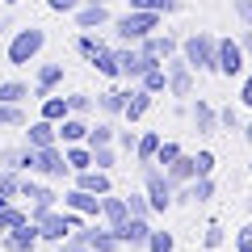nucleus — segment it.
Segmentation results:
<instances>
[{"label":"nucleus","mask_w":252,"mask_h":252,"mask_svg":"<svg viewBox=\"0 0 252 252\" xmlns=\"http://www.w3.org/2000/svg\"><path fill=\"white\" fill-rule=\"evenodd\" d=\"M46 46V30L42 26H21L17 34L9 38V46H4V59L13 63V67H30V63L42 55Z\"/></svg>","instance_id":"1"},{"label":"nucleus","mask_w":252,"mask_h":252,"mask_svg":"<svg viewBox=\"0 0 252 252\" xmlns=\"http://www.w3.org/2000/svg\"><path fill=\"white\" fill-rule=\"evenodd\" d=\"M215 34H206V30H193L189 38H181V59L193 67V72H215Z\"/></svg>","instance_id":"2"},{"label":"nucleus","mask_w":252,"mask_h":252,"mask_svg":"<svg viewBox=\"0 0 252 252\" xmlns=\"http://www.w3.org/2000/svg\"><path fill=\"white\" fill-rule=\"evenodd\" d=\"M160 21H164L160 13H143V9H126L122 17H114V21H109V26H114V34L122 38V42H130V46H135L139 38H147V34H152V30H160Z\"/></svg>","instance_id":"3"},{"label":"nucleus","mask_w":252,"mask_h":252,"mask_svg":"<svg viewBox=\"0 0 252 252\" xmlns=\"http://www.w3.org/2000/svg\"><path fill=\"white\" fill-rule=\"evenodd\" d=\"M30 177H42V181H63L72 177V168H67V160H63V147L51 143V147H30Z\"/></svg>","instance_id":"4"},{"label":"nucleus","mask_w":252,"mask_h":252,"mask_svg":"<svg viewBox=\"0 0 252 252\" xmlns=\"http://www.w3.org/2000/svg\"><path fill=\"white\" fill-rule=\"evenodd\" d=\"M143 198L152 206V215H164L172 206V185L164 177V168H156V164H143Z\"/></svg>","instance_id":"5"},{"label":"nucleus","mask_w":252,"mask_h":252,"mask_svg":"<svg viewBox=\"0 0 252 252\" xmlns=\"http://www.w3.org/2000/svg\"><path fill=\"white\" fill-rule=\"evenodd\" d=\"M244 51H240V42L235 38H219L215 42V72L219 76H227V80H240L244 76Z\"/></svg>","instance_id":"6"},{"label":"nucleus","mask_w":252,"mask_h":252,"mask_svg":"<svg viewBox=\"0 0 252 252\" xmlns=\"http://www.w3.org/2000/svg\"><path fill=\"white\" fill-rule=\"evenodd\" d=\"M164 76H168V93H172V97H193V76H198V72L181 59V51L164 59Z\"/></svg>","instance_id":"7"},{"label":"nucleus","mask_w":252,"mask_h":252,"mask_svg":"<svg viewBox=\"0 0 252 252\" xmlns=\"http://www.w3.org/2000/svg\"><path fill=\"white\" fill-rule=\"evenodd\" d=\"M114 55H118V76H122V80H130V84H135L139 76H143L147 67L156 63V59H147V55L139 51V46H130V42L114 46Z\"/></svg>","instance_id":"8"},{"label":"nucleus","mask_w":252,"mask_h":252,"mask_svg":"<svg viewBox=\"0 0 252 252\" xmlns=\"http://www.w3.org/2000/svg\"><path fill=\"white\" fill-rule=\"evenodd\" d=\"M38 223H17L13 231H4V244H0V252H30V248H38Z\"/></svg>","instance_id":"9"},{"label":"nucleus","mask_w":252,"mask_h":252,"mask_svg":"<svg viewBox=\"0 0 252 252\" xmlns=\"http://www.w3.org/2000/svg\"><path fill=\"white\" fill-rule=\"evenodd\" d=\"M139 51H143L147 55V59H156V63H164V59H168V55H177V38H172V34H160V30H152V34H147V38H139Z\"/></svg>","instance_id":"10"},{"label":"nucleus","mask_w":252,"mask_h":252,"mask_svg":"<svg viewBox=\"0 0 252 252\" xmlns=\"http://www.w3.org/2000/svg\"><path fill=\"white\" fill-rule=\"evenodd\" d=\"M63 198V206L67 210H76V215H84V219H101V198L97 193H84V189H67V193H59Z\"/></svg>","instance_id":"11"},{"label":"nucleus","mask_w":252,"mask_h":252,"mask_svg":"<svg viewBox=\"0 0 252 252\" xmlns=\"http://www.w3.org/2000/svg\"><path fill=\"white\" fill-rule=\"evenodd\" d=\"M189 118H193V130H198V135H219V109L210 105L206 97H198V101H193Z\"/></svg>","instance_id":"12"},{"label":"nucleus","mask_w":252,"mask_h":252,"mask_svg":"<svg viewBox=\"0 0 252 252\" xmlns=\"http://www.w3.org/2000/svg\"><path fill=\"white\" fill-rule=\"evenodd\" d=\"M126 219H130V210H126V198H118L114 189H109V193H101V223L118 231Z\"/></svg>","instance_id":"13"},{"label":"nucleus","mask_w":252,"mask_h":252,"mask_svg":"<svg viewBox=\"0 0 252 252\" xmlns=\"http://www.w3.org/2000/svg\"><path fill=\"white\" fill-rule=\"evenodd\" d=\"M76 177V189H84V193H109V189H114V177H109L105 168H84V172H72Z\"/></svg>","instance_id":"14"},{"label":"nucleus","mask_w":252,"mask_h":252,"mask_svg":"<svg viewBox=\"0 0 252 252\" xmlns=\"http://www.w3.org/2000/svg\"><path fill=\"white\" fill-rule=\"evenodd\" d=\"M55 84H63V63H42L34 76V89H30V97L42 101L46 93H55Z\"/></svg>","instance_id":"15"},{"label":"nucleus","mask_w":252,"mask_h":252,"mask_svg":"<svg viewBox=\"0 0 252 252\" xmlns=\"http://www.w3.org/2000/svg\"><path fill=\"white\" fill-rule=\"evenodd\" d=\"M72 17H76V30H105L114 21L109 17V4H80Z\"/></svg>","instance_id":"16"},{"label":"nucleus","mask_w":252,"mask_h":252,"mask_svg":"<svg viewBox=\"0 0 252 252\" xmlns=\"http://www.w3.org/2000/svg\"><path fill=\"white\" fill-rule=\"evenodd\" d=\"M152 93L147 89H139V84H130V89H126V105H122V118L126 122H139V118L147 114V109H152Z\"/></svg>","instance_id":"17"},{"label":"nucleus","mask_w":252,"mask_h":252,"mask_svg":"<svg viewBox=\"0 0 252 252\" xmlns=\"http://www.w3.org/2000/svg\"><path fill=\"white\" fill-rule=\"evenodd\" d=\"M147 231H152V219H126L118 227V240H122V248H143Z\"/></svg>","instance_id":"18"},{"label":"nucleus","mask_w":252,"mask_h":252,"mask_svg":"<svg viewBox=\"0 0 252 252\" xmlns=\"http://www.w3.org/2000/svg\"><path fill=\"white\" fill-rule=\"evenodd\" d=\"M51 143H59L55 139V122H46V118L26 122V147H51Z\"/></svg>","instance_id":"19"},{"label":"nucleus","mask_w":252,"mask_h":252,"mask_svg":"<svg viewBox=\"0 0 252 252\" xmlns=\"http://www.w3.org/2000/svg\"><path fill=\"white\" fill-rule=\"evenodd\" d=\"M89 252H122V240L114 227H89Z\"/></svg>","instance_id":"20"},{"label":"nucleus","mask_w":252,"mask_h":252,"mask_svg":"<svg viewBox=\"0 0 252 252\" xmlns=\"http://www.w3.org/2000/svg\"><path fill=\"white\" fill-rule=\"evenodd\" d=\"M93 105H97V109H101L105 118H122L126 93H122V89H105V93H97V97H93Z\"/></svg>","instance_id":"21"},{"label":"nucleus","mask_w":252,"mask_h":252,"mask_svg":"<svg viewBox=\"0 0 252 252\" xmlns=\"http://www.w3.org/2000/svg\"><path fill=\"white\" fill-rule=\"evenodd\" d=\"M139 89H147L152 93V97H160V93H168V76H164V63H152V67H147L143 76H139Z\"/></svg>","instance_id":"22"},{"label":"nucleus","mask_w":252,"mask_h":252,"mask_svg":"<svg viewBox=\"0 0 252 252\" xmlns=\"http://www.w3.org/2000/svg\"><path fill=\"white\" fill-rule=\"evenodd\" d=\"M59 147H63V160H67V168H72V172L93 168V152L84 143H59Z\"/></svg>","instance_id":"23"},{"label":"nucleus","mask_w":252,"mask_h":252,"mask_svg":"<svg viewBox=\"0 0 252 252\" xmlns=\"http://www.w3.org/2000/svg\"><path fill=\"white\" fill-rule=\"evenodd\" d=\"M160 130H143V135H139V143H135V160L139 164H152L156 160V147H160Z\"/></svg>","instance_id":"24"},{"label":"nucleus","mask_w":252,"mask_h":252,"mask_svg":"<svg viewBox=\"0 0 252 252\" xmlns=\"http://www.w3.org/2000/svg\"><path fill=\"white\" fill-rule=\"evenodd\" d=\"M93 67H97L101 76H109V80H118V55H114V46H101L97 55H93Z\"/></svg>","instance_id":"25"},{"label":"nucleus","mask_w":252,"mask_h":252,"mask_svg":"<svg viewBox=\"0 0 252 252\" xmlns=\"http://www.w3.org/2000/svg\"><path fill=\"white\" fill-rule=\"evenodd\" d=\"M38 105H42V114H38V118H46V122H59V118H67V97H55V93H46Z\"/></svg>","instance_id":"26"},{"label":"nucleus","mask_w":252,"mask_h":252,"mask_svg":"<svg viewBox=\"0 0 252 252\" xmlns=\"http://www.w3.org/2000/svg\"><path fill=\"white\" fill-rule=\"evenodd\" d=\"M130 9H143V13H181L185 9V0H130Z\"/></svg>","instance_id":"27"},{"label":"nucleus","mask_w":252,"mask_h":252,"mask_svg":"<svg viewBox=\"0 0 252 252\" xmlns=\"http://www.w3.org/2000/svg\"><path fill=\"white\" fill-rule=\"evenodd\" d=\"M26 97H30V84H21V80H4L0 84V105H21Z\"/></svg>","instance_id":"28"},{"label":"nucleus","mask_w":252,"mask_h":252,"mask_svg":"<svg viewBox=\"0 0 252 252\" xmlns=\"http://www.w3.org/2000/svg\"><path fill=\"white\" fill-rule=\"evenodd\" d=\"M114 130H118L114 122H97V126H89V135H84V147H105V143H114Z\"/></svg>","instance_id":"29"},{"label":"nucleus","mask_w":252,"mask_h":252,"mask_svg":"<svg viewBox=\"0 0 252 252\" xmlns=\"http://www.w3.org/2000/svg\"><path fill=\"white\" fill-rule=\"evenodd\" d=\"M26 206H17V202H9V206H0V235H4V231H13V227H17V223H26Z\"/></svg>","instance_id":"30"},{"label":"nucleus","mask_w":252,"mask_h":252,"mask_svg":"<svg viewBox=\"0 0 252 252\" xmlns=\"http://www.w3.org/2000/svg\"><path fill=\"white\" fill-rule=\"evenodd\" d=\"M17 193H21V172H13V168H0V198L17 202Z\"/></svg>","instance_id":"31"},{"label":"nucleus","mask_w":252,"mask_h":252,"mask_svg":"<svg viewBox=\"0 0 252 252\" xmlns=\"http://www.w3.org/2000/svg\"><path fill=\"white\" fill-rule=\"evenodd\" d=\"M89 152H93V168H105V172L118 168V152H114V143H105V147H89Z\"/></svg>","instance_id":"32"},{"label":"nucleus","mask_w":252,"mask_h":252,"mask_svg":"<svg viewBox=\"0 0 252 252\" xmlns=\"http://www.w3.org/2000/svg\"><path fill=\"white\" fill-rule=\"evenodd\" d=\"M143 248H147V252H172V248H177V240H172V231H156V227H152Z\"/></svg>","instance_id":"33"},{"label":"nucleus","mask_w":252,"mask_h":252,"mask_svg":"<svg viewBox=\"0 0 252 252\" xmlns=\"http://www.w3.org/2000/svg\"><path fill=\"white\" fill-rule=\"evenodd\" d=\"M189 160H193V177H210V172H215V152H210V147H202L198 156H189Z\"/></svg>","instance_id":"34"},{"label":"nucleus","mask_w":252,"mask_h":252,"mask_svg":"<svg viewBox=\"0 0 252 252\" xmlns=\"http://www.w3.org/2000/svg\"><path fill=\"white\" fill-rule=\"evenodd\" d=\"M126 210H130V219H152V206H147L143 189L139 193H126Z\"/></svg>","instance_id":"35"},{"label":"nucleus","mask_w":252,"mask_h":252,"mask_svg":"<svg viewBox=\"0 0 252 252\" xmlns=\"http://www.w3.org/2000/svg\"><path fill=\"white\" fill-rule=\"evenodd\" d=\"M30 118H26V109L21 105H0V130H4V126H26Z\"/></svg>","instance_id":"36"},{"label":"nucleus","mask_w":252,"mask_h":252,"mask_svg":"<svg viewBox=\"0 0 252 252\" xmlns=\"http://www.w3.org/2000/svg\"><path fill=\"white\" fill-rule=\"evenodd\" d=\"M177 156H181V143H164V139H160V147H156V160H152V164H156V168H168Z\"/></svg>","instance_id":"37"},{"label":"nucleus","mask_w":252,"mask_h":252,"mask_svg":"<svg viewBox=\"0 0 252 252\" xmlns=\"http://www.w3.org/2000/svg\"><path fill=\"white\" fill-rule=\"evenodd\" d=\"M67 114L89 118V114H93V97H89V93H72V97H67Z\"/></svg>","instance_id":"38"},{"label":"nucleus","mask_w":252,"mask_h":252,"mask_svg":"<svg viewBox=\"0 0 252 252\" xmlns=\"http://www.w3.org/2000/svg\"><path fill=\"white\" fill-rule=\"evenodd\" d=\"M21 152H26V143H21V147H0V168L21 172Z\"/></svg>","instance_id":"39"},{"label":"nucleus","mask_w":252,"mask_h":252,"mask_svg":"<svg viewBox=\"0 0 252 252\" xmlns=\"http://www.w3.org/2000/svg\"><path fill=\"white\" fill-rule=\"evenodd\" d=\"M101 46H105V42H101V38H93V34H80V38H76V51H80L84 59H93Z\"/></svg>","instance_id":"40"},{"label":"nucleus","mask_w":252,"mask_h":252,"mask_svg":"<svg viewBox=\"0 0 252 252\" xmlns=\"http://www.w3.org/2000/svg\"><path fill=\"white\" fill-rule=\"evenodd\" d=\"M114 143L122 147V152L130 156V160H135V143H139V135H135V130H114Z\"/></svg>","instance_id":"41"},{"label":"nucleus","mask_w":252,"mask_h":252,"mask_svg":"<svg viewBox=\"0 0 252 252\" xmlns=\"http://www.w3.org/2000/svg\"><path fill=\"white\" fill-rule=\"evenodd\" d=\"M80 4H84V0H46V9H51V13H59V17H72V13L80 9Z\"/></svg>","instance_id":"42"},{"label":"nucleus","mask_w":252,"mask_h":252,"mask_svg":"<svg viewBox=\"0 0 252 252\" xmlns=\"http://www.w3.org/2000/svg\"><path fill=\"white\" fill-rule=\"evenodd\" d=\"M219 126H223V130H240V114H235L231 105H227V109H219Z\"/></svg>","instance_id":"43"},{"label":"nucleus","mask_w":252,"mask_h":252,"mask_svg":"<svg viewBox=\"0 0 252 252\" xmlns=\"http://www.w3.org/2000/svg\"><path fill=\"white\" fill-rule=\"evenodd\" d=\"M235 252H252V223L235 231Z\"/></svg>","instance_id":"44"},{"label":"nucleus","mask_w":252,"mask_h":252,"mask_svg":"<svg viewBox=\"0 0 252 252\" xmlns=\"http://www.w3.org/2000/svg\"><path fill=\"white\" fill-rule=\"evenodd\" d=\"M231 9H235V17H240L244 26H252V0H231Z\"/></svg>","instance_id":"45"},{"label":"nucleus","mask_w":252,"mask_h":252,"mask_svg":"<svg viewBox=\"0 0 252 252\" xmlns=\"http://www.w3.org/2000/svg\"><path fill=\"white\" fill-rule=\"evenodd\" d=\"M235 42H240V51H244V59L252 63V26H244V34L235 38Z\"/></svg>","instance_id":"46"},{"label":"nucleus","mask_w":252,"mask_h":252,"mask_svg":"<svg viewBox=\"0 0 252 252\" xmlns=\"http://www.w3.org/2000/svg\"><path fill=\"white\" fill-rule=\"evenodd\" d=\"M219 244H223V227L210 223V227H206V248H219Z\"/></svg>","instance_id":"47"},{"label":"nucleus","mask_w":252,"mask_h":252,"mask_svg":"<svg viewBox=\"0 0 252 252\" xmlns=\"http://www.w3.org/2000/svg\"><path fill=\"white\" fill-rule=\"evenodd\" d=\"M240 101L252 109V76H240Z\"/></svg>","instance_id":"48"},{"label":"nucleus","mask_w":252,"mask_h":252,"mask_svg":"<svg viewBox=\"0 0 252 252\" xmlns=\"http://www.w3.org/2000/svg\"><path fill=\"white\" fill-rule=\"evenodd\" d=\"M55 252H89V244H76V240H63V244H55Z\"/></svg>","instance_id":"49"},{"label":"nucleus","mask_w":252,"mask_h":252,"mask_svg":"<svg viewBox=\"0 0 252 252\" xmlns=\"http://www.w3.org/2000/svg\"><path fill=\"white\" fill-rule=\"evenodd\" d=\"M240 135H244V139H248V147H252V122H248V126H244Z\"/></svg>","instance_id":"50"},{"label":"nucleus","mask_w":252,"mask_h":252,"mask_svg":"<svg viewBox=\"0 0 252 252\" xmlns=\"http://www.w3.org/2000/svg\"><path fill=\"white\" fill-rule=\"evenodd\" d=\"M84 4H109V0H84Z\"/></svg>","instance_id":"51"},{"label":"nucleus","mask_w":252,"mask_h":252,"mask_svg":"<svg viewBox=\"0 0 252 252\" xmlns=\"http://www.w3.org/2000/svg\"><path fill=\"white\" fill-rule=\"evenodd\" d=\"M30 252H46V248H42V244H38V248H30Z\"/></svg>","instance_id":"52"},{"label":"nucleus","mask_w":252,"mask_h":252,"mask_svg":"<svg viewBox=\"0 0 252 252\" xmlns=\"http://www.w3.org/2000/svg\"><path fill=\"white\" fill-rule=\"evenodd\" d=\"M4 4H17V0H4Z\"/></svg>","instance_id":"53"},{"label":"nucleus","mask_w":252,"mask_h":252,"mask_svg":"<svg viewBox=\"0 0 252 252\" xmlns=\"http://www.w3.org/2000/svg\"><path fill=\"white\" fill-rule=\"evenodd\" d=\"M248 172H252V164H248Z\"/></svg>","instance_id":"54"}]
</instances>
